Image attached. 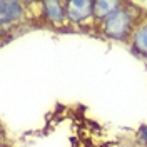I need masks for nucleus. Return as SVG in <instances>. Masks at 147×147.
Segmentation results:
<instances>
[{"label":"nucleus","mask_w":147,"mask_h":147,"mask_svg":"<svg viewBox=\"0 0 147 147\" xmlns=\"http://www.w3.org/2000/svg\"><path fill=\"white\" fill-rule=\"evenodd\" d=\"M67 17L72 22H82L94 13V2L92 0H69L65 3Z\"/></svg>","instance_id":"2"},{"label":"nucleus","mask_w":147,"mask_h":147,"mask_svg":"<svg viewBox=\"0 0 147 147\" xmlns=\"http://www.w3.org/2000/svg\"><path fill=\"white\" fill-rule=\"evenodd\" d=\"M42 5H44V12H45L47 18H49L52 24H59V25H60V24L64 22L67 12L64 10V7H62L60 2H57V0H49V2H44Z\"/></svg>","instance_id":"4"},{"label":"nucleus","mask_w":147,"mask_h":147,"mask_svg":"<svg viewBox=\"0 0 147 147\" xmlns=\"http://www.w3.org/2000/svg\"><path fill=\"white\" fill-rule=\"evenodd\" d=\"M119 7H120V2H117V0H94V15L97 18L105 20Z\"/></svg>","instance_id":"5"},{"label":"nucleus","mask_w":147,"mask_h":147,"mask_svg":"<svg viewBox=\"0 0 147 147\" xmlns=\"http://www.w3.org/2000/svg\"><path fill=\"white\" fill-rule=\"evenodd\" d=\"M22 13H24V9L15 0H2L0 2V24L2 25H7V24L18 20L22 17Z\"/></svg>","instance_id":"3"},{"label":"nucleus","mask_w":147,"mask_h":147,"mask_svg":"<svg viewBox=\"0 0 147 147\" xmlns=\"http://www.w3.org/2000/svg\"><path fill=\"white\" fill-rule=\"evenodd\" d=\"M130 27H132V17L129 10L120 9V7L104 20V34L115 40L125 38L130 32Z\"/></svg>","instance_id":"1"},{"label":"nucleus","mask_w":147,"mask_h":147,"mask_svg":"<svg viewBox=\"0 0 147 147\" xmlns=\"http://www.w3.org/2000/svg\"><path fill=\"white\" fill-rule=\"evenodd\" d=\"M134 50L147 55V25L139 27V30L134 34Z\"/></svg>","instance_id":"6"}]
</instances>
